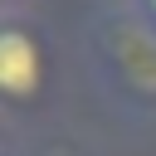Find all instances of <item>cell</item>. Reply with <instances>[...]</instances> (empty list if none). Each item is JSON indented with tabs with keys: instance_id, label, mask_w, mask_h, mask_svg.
<instances>
[{
	"instance_id": "1",
	"label": "cell",
	"mask_w": 156,
	"mask_h": 156,
	"mask_svg": "<svg viewBox=\"0 0 156 156\" xmlns=\"http://www.w3.org/2000/svg\"><path fill=\"white\" fill-rule=\"evenodd\" d=\"M78 54L102 107L127 122H156V24L132 0L88 10Z\"/></svg>"
},
{
	"instance_id": "2",
	"label": "cell",
	"mask_w": 156,
	"mask_h": 156,
	"mask_svg": "<svg viewBox=\"0 0 156 156\" xmlns=\"http://www.w3.org/2000/svg\"><path fill=\"white\" fill-rule=\"evenodd\" d=\"M58 93V39L34 10H0V117L34 122Z\"/></svg>"
},
{
	"instance_id": "3",
	"label": "cell",
	"mask_w": 156,
	"mask_h": 156,
	"mask_svg": "<svg viewBox=\"0 0 156 156\" xmlns=\"http://www.w3.org/2000/svg\"><path fill=\"white\" fill-rule=\"evenodd\" d=\"M132 5H136V10H141V15L151 20V24H156V0H132Z\"/></svg>"
},
{
	"instance_id": "4",
	"label": "cell",
	"mask_w": 156,
	"mask_h": 156,
	"mask_svg": "<svg viewBox=\"0 0 156 156\" xmlns=\"http://www.w3.org/2000/svg\"><path fill=\"white\" fill-rule=\"evenodd\" d=\"M0 10H29V0H0Z\"/></svg>"
},
{
	"instance_id": "5",
	"label": "cell",
	"mask_w": 156,
	"mask_h": 156,
	"mask_svg": "<svg viewBox=\"0 0 156 156\" xmlns=\"http://www.w3.org/2000/svg\"><path fill=\"white\" fill-rule=\"evenodd\" d=\"M0 156H15V151H10V141H5V136H0Z\"/></svg>"
}]
</instances>
